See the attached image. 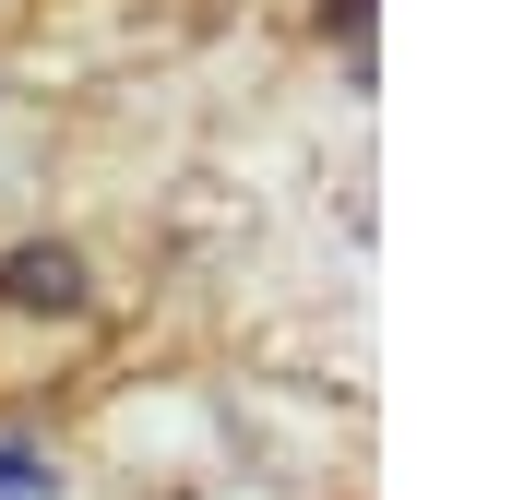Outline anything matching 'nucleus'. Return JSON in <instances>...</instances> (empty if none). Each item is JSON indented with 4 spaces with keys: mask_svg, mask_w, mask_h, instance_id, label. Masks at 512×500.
<instances>
[{
    "mask_svg": "<svg viewBox=\"0 0 512 500\" xmlns=\"http://www.w3.org/2000/svg\"><path fill=\"white\" fill-rule=\"evenodd\" d=\"M0 500H60V465L36 441H0Z\"/></svg>",
    "mask_w": 512,
    "mask_h": 500,
    "instance_id": "f03ea898",
    "label": "nucleus"
},
{
    "mask_svg": "<svg viewBox=\"0 0 512 500\" xmlns=\"http://www.w3.org/2000/svg\"><path fill=\"white\" fill-rule=\"evenodd\" d=\"M0 298H12V310H48V322H72V310H84V250L24 239L12 262H0Z\"/></svg>",
    "mask_w": 512,
    "mask_h": 500,
    "instance_id": "f257e3e1",
    "label": "nucleus"
}]
</instances>
